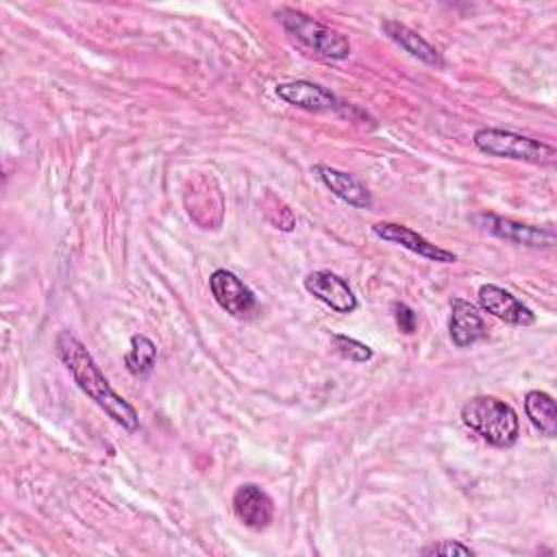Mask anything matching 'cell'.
I'll list each match as a JSON object with an SVG mask.
<instances>
[{
  "label": "cell",
  "instance_id": "1",
  "mask_svg": "<svg viewBox=\"0 0 557 557\" xmlns=\"http://www.w3.org/2000/svg\"><path fill=\"white\" fill-rule=\"evenodd\" d=\"M54 350L63 366L74 376L76 385L100 407L109 418H113L126 431H137L139 416L131 403H126L104 379L100 366L85 348V344L67 329L59 331L54 339Z\"/></svg>",
  "mask_w": 557,
  "mask_h": 557
},
{
  "label": "cell",
  "instance_id": "2",
  "mask_svg": "<svg viewBox=\"0 0 557 557\" xmlns=\"http://www.w3.org/2000/svg\"><path fill=\"white\" fill-rule=\"evenodd\" d=\"M461 422L496 448H509L518 442L520 420L511 405L496 396H472L461 407Z\"/></svg>",
  "mask_w": 557,
  "mask_h": 557
},
{
  "label": "cell",
  "instance_id": "3",
  "mask_svg": "<svg viewBox=\"0 0 557 557\" xmlns=\"http://www.w3.org/2000/svg\"><path fill=\"white\" fill-rule=\"evenodd\" d=\"M472 141L481 152L490 157L527 161L535 165H553L557 159V152L553 146L513 131H505V128H492V126L479 128L472 135Z\"/></svg>",
  "mask_w": 557,
  "mask_h": 557
},
{
  "label": "cell",
  "instance_id": "4",
  "mask_svg": "<svg viewBox=\"0 0 557 557\" xmlns=\"http://www.w3.org/2000/svg\"><path fill=\"white\" fill-rule=\"evenodd\" d=\"M276 17L281 22V26L307 50H311L324 59H333V61L346 59L350 54L348 37L320 24L311 15L289 9V7H283L276 11Z\"/></svg>",
  "mask_w": 557,
  "mask_h": 557
},
{
  "label": "cell",
  "instance_id": "5",
  "mask_svg": "<svg viewBox=\"0 0 557 557\" xmlns=\"http://www.w3.org/2000/svg\"><path fill=\"white\" fill-rule=\"evenodd\" d=\"M472 220L485 233L496 235V237L518 244V246H527V248H553L555 239H557L553 224L535 226V224L516 222L511 218H500L494 213H476Z\"/></svg>",
  "mask_w": 557,
  "mask_h": 557
},
{
  "label": "cell",
  "instance_id": "6",
  "mask_svg": "<svg viewBox=\"0 0 557 557\" xmlns=\"http://www.w3.org/2000/svg\"><path fill=\"white\" fill-rule=\"evenodd\" d=\"M209 289L215 302L237 320H248L257 313L259 305L252 289L233 272L220 268L209 276Z\"/></svg>",
  "mask_w": 557,
  "mask_h": 557
},
{
  "label": "cell",
  "instance_id": "7",
  "mask_svg": "<svg viewBox=\"0 0 557 557\" xmlns=\"http://www.w3.org/2000/svg\"><path fill=\"white\" fill-rule=\"evenodd\" d=\"M372 233L374 237L383 239V242H389V244H396L400 248H407L411 252H416L418 257H424L429 261H435V263H455L457 261V255L429 242L424 235H420L418 231L405 226V224H398V222H376L372 226Z\"/></svg>",
  "mask_w": 557,
  "mask_h": 557
},
{
  "label": "cell",
  "instance_id": "8",
  "mask_svg": "<svg viewBox=\"0 0 557 557\" xmlns=\"http://www.w3.org/2000/svg\"><path fill=\"white\" fill-rule=\"evenodd\" d=\"M305 289L337 313H352L359 305L348 281L331 270L309 272L305 276Z\"/></svg>",
  "mask_w": 557,
  "mask_h": 557
},
{
  "label": "cell",
  "instance_id": "9",
  "mask_svg": "<svg viewBox=\"0 0 557 557\" xmlns=\"http://www.w3.org/2000/svg\"><path fill=\"white\" fill-rule=\"evenodd\" d=\"M274 94L283 102L298 107L302 111H309V113H324V111H335L342 107V102L337 100V96L333 91H329L326 87L311 83V81L278 83L274 87Z\"/></svg>",
  "mask_w": 557,
  "mask_h": 557
},
{
  "label": "cell",
  "instance_id": "10",
  "mask_svg": "<svg viewBox=\"0 0 557 557\" xmlns=\"http://www.w3.org/2000/svg\"><path fill=\"white\" fill-rule=\"evenodd\" d=\"M479 305L492 313L494 318L507 322V324H516V326H529L535 322V313L522 302L518 300L511 292L494 285V283H485L479 287Z\"/></svg>",
  "mask_w": 557,
  "mask_h": 557
},
{
  "label": "cell",
  "instance_id": "11",
  "mask_svg": "<svg viewBox=\"0 0 557 557\" xmlns=\"http://www.w3.org/2000/svg\"><path fill=\"white\" fill-rule=\"evenodd\" d=\"M233 511L244 527L261 531L272 522L274 505L268 492H263L255 483H244L233 494Z\"/></svg>",
  "mask_w": 557,
  "mask_h": 557
},
{
  "label": "cell",
  "instance_id": "12",
  "mask_svg": "<svg viewBox=\"0 0 557 557\" xmlns=\"http://www.w3.org/2000/svg\"><path fill=\"white\" fill-rule=\"evenodd\" d=\"M311 174H315V178L331 194H335L339 200L348 202L350 207H359V209H370L372 207V194L357 176H352L344 170H337L333 165H326V163H315L311 168Z\"/></svg>",
  "mask_w": 557,
  "mask_h": 557
},
{
  "label": "cell",
  "instance_id": "13",
  "mask_svg": "<svg viewBox=\"0 0 557 557\" xmlns=\"http://www.w3.org/2000/svg\"><path fill=\"white\" fill-rule=\"evenodd\" d=\"M448 335L457 348H468L487 337L485 322L472 302H468L463 298L450 300Z\"/></svg>",
  "mask_w": 557,
  "mask_h": 557
},
{
  "label": "cell",
  "instance_id": "14",
  "mask_svg": "<svg viewBox=\"0 0 557 557\" xmlns=\"http://www.w3.org/2000/svg\"><path fill=\"white\" fill-rule=\"evenodd\" d=\"M381 30H383L394 44H398L405 52H409L411 57L420 59L422 63H429V65H435V67H444L442 52H440L431 41H426L420 33H416L413 28H409L407 24H400V22H396V20H383V22H381Z\"/></svg>",
  "mask_w": 557,
  "mask_h": 557
},
{
  "label": "cell",
  "instance_id": "15",
  "mask_svg": "<svg viewBox=\"0 0 557 557\" xmlns=\"http://www.w3.org/2000/svg\"><path fill=\"white\" fill-rule=\"evenodd\" d=\"M524 411L529 422L546 437H555L557 433V411L550 394L542 389H531L524 396Z\"/></svg>",
  "mask_w": 557,
  "mask_h": 557
},
{
  "label": "cell",
  "instance_id": "16",
  "mask_svg": "<svg viewBox=\"0 0 557 557\" xmlns=\"http://www.w3.org/2000/svg\"><path fill=\"white\" fill-rule=\"evenodd\" d=\"M157 361V346L146 335H133L128 352L124 355V366L133 376H146Z\"/></svg>",
  "mask_w": 557,
  "mask_h": 557
},
{
  "label": "cell",
  "instance_id": "17",
  "mask_svg": "<svg viewBox=\"0 0 557 557\" xmlns=\"http://www.w3.org/2000/svg\"><path fill=\"white\" fill-rule=\"evenodd\" d=\"M331 342H333V348L337 350V355H342L344 359L355 361V363L370 361L372 355H374L370 346H366L363 342H359V339H355V337L342 335V333H333V335H331Z\"/></svg>",
  "mask_w": 557,
  "mask_h": 557
},
{
  "label": "cell",
  "instance_id": "18",
  "mask_svg": "<svg viewBox=\"0 0 557 557\" xmlns=\"http://www.w3.org/2000/svg\"><path fill=\"white\" fill-rule=\"evenodd\" d=\"M420 555H444V557H453V555H468L472 557L474 550L466 544H461L459 540H440L433 544H426Z\"/></svg>",
  "mask_w": 557,
  "mask_h": 557
},
{
  "label": "cell",
  "instance_id": "19",
  "mask_svg": "<svg viewBox=\"0 0 557 557\" xmlns=\"http://www.w3.org/2000/svg\"><path fill=\"white\" fill-rule=\"evenodd\" d=\"M392 313H394V320H396V326L400 329V333L405 335H413L416 329H418V313L405 305V302H392Z\"/></svg>",
  "mask_w": 557,
  "mask_h": 557
}]
</instances>
